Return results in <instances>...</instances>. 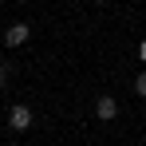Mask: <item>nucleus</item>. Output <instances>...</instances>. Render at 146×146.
<instances>
[{
  "mask_svg": "<svg viewBox=\"0 0 146 146\" xmlns=\"http://www.w3.org/2000/svg\"><path fill=\"white\" fill-rule=\"evenodd\" d=\"M8 126H12V130H28V126H32V107H20V103H16V107L8 111Z\"/></svg>",
  "mask_w": 146,
  "mask_h": 146,
  "instance_id": "f257e3e1",
  "label": "nucleus"
},
{
  "mask_svg": "<svg viewBox=\"0 0 146 146\" xmlns=\"http://www.w3.org/2000/svg\"><path fill=\"white\" fill-rule=\"evenodd\" d=\"M28 36H32V28H28V24H12L8 32H4V44H8V48H24Z\"/></svg>",
  "mask_w": 146,
  "mask_h": 146,
  "instance_id": "f03ea898",
  "label": "nucleus"
},
{
  "mask_svg": "<svg viewBox=\"0 0 146 146\" xmlns=\"http://www.w3.org/2000/svg\"><path fill=\"white\" fill-rule=\"evenodd\" d=\"M95 115H99V119H103V122H111V119H115V115H119V103H115V99H111V95H103V99H95Z\"/></svg>",
  "mask_w": 146,
  "mask_h": 146,
  "instance_id": "7ed1b4c3",
  "label": "nucleus"
},
{
  "mask_svg": "<svg viewBox=\"0 0 146 146\" xmlns=\"http://www.w3.org/2000/svg\"><path fill=\"white\" fill-rule=\"evenodd\" d=\"M134 95H138V99H146V67L138 71V79H134Z\"/></svg>",
  "mask_w": 146,
  "mask_h": 146,
  "instance_id": "20e7f679",
  "label": "nucleus"
},
{
  "mask_svg": "<svg viewBox=\"0 0 146 146\" xmlns=\"http://www.w3.org/2000/svg\"><path fill=\"white\" fill-rule=\"evenodd\" d=\"M4 83H8V67L0 63V87H4Z\"/></svg>",
  "mask_w": 146,
  "mask_h": 146,
  "instance_id": "39448f33",
  "label": "nucleus"
},
{
  "mask_svg": "<svg viewBox=\"0 0 146 146\" xmlns=\"http://www.w3.org/2000/svg\"><path fill=\"white\" fill-rule=\"evenodd\" d=\"M138 59H142V63H146V40H142V44H138Z\"/></svg>",
  "mask_w": 146,
  "mask_h": 146,
  "instance_id": "423d86ee",
  "label": "nucleus"
},
{
  "mask_svg": "<svg viewBox=\"0 0 146 146\" xmlns=\"http://www.w3.org/2000/svg\"><path fill=\"white\" fill-rule=\"evenodd\" d=\"M95 4H107V0H95Z\"/></svg>",
  "mask_w": 146,
  "mask_h": 146,
  "instance_id": "0eeeda50",
  "label": "nucleus"
}]
</instances>
